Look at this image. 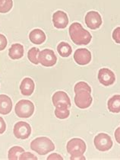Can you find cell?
I'll return each mask as SVG.
<instances>
[{
	"mask_svg": "<svg viewBox=\"0 0 120 160\" xmlns=\"http://www.w3.org/2000/svg\"><path fill=\"white\" fill-rule=\"evenodd\" d=\"M40 50L39 48H32L27 53V58L32 63L37 65L39 63L38 61V55H39Z\"/></svg>",
	"mask_w": 120,
	"mask_h": 160,
	"instance_id": "44dd1931",
	"label": "cell"
},
{
	"mask_svg": "<svg viewBox=\"0 0 120 160\" xmlns=\"http://www.w3.org/2000/svg\"><path fill=\"white\" fill-rule=\"evenodd\" d=\"M55 115L59 119L64 120L69 117L70 115V111L69 108H55Z\"/></svg>",
	"mask_w": 120,
	"mask_h": 160,
	"instance_id": "7402d4cb",
	"label": "cell"
},
{
	"mask_svg": "<svg viewBox=\"0 0 120 160\" xmlns=\"http://www.w3.org/2000/svg\"><path fill=\"white\" fill-rule=\"evenodd\" d=\"M69 33L71 40L76 45H88L92 40L90 33L85 30L81 24L78 22H74L70 25Z\"/></svg>",
	"mask_w": 120,
	"mask_h": 160,
	"instance_id": "6da1fadb",
	"label": "cell"
},
{
	"mask_svg": "<svg viewBox=\"0 0 120 160\" xmlns=\"http://www.w3.org/2000/svg\"><path fill=\"white\" fill-rule=\"evenodd\" d=\"M13 7L12 0H0V13H7Z\"/></svg>",
	"mask_w": 120,
	"mask_h": 160,
	"instance_id": "603a6c76",
	"label": "cell"
},
{
	"mask_svg": "<svg viewBox=\"0 0 120 160\" xmlns=\"http://www.w3.org/2000/svg\"><path fill=\"white\" fill-rule=\"evenodd\" d=\"M35 88V84L31 78H24L20 85L21 92L24 96H30Z\"/></svg>",
	"mask_w": 120,
	"mask_h": 160,
	"instance_id": "5bb4252c",
	"label": "cell"
},
{
	"mask_svg": "<svg viewBox=\"0 0 120 160\" xmlns=\"http://www.w3.org/2000/svg\"><path fill=\"white\" fill-rule=\"evenodd\" d=\"M19 159L20 160H37V157L36 156H34V154L31 153V152H23L19 156Z\"/></svg>",
	"mask_w": 120,
	"mask_h": 160,
	"instance_id": "cb8c5ba5",
	"label": "cell"
},
{
	"mask_svg": "<svg viewBox=\"0 0 120 160\" xmlns=\"http://www.w3.org/2000/svg\"><path fill=\"white\" fill-rule=\"evenodd\" d=\"M108 110L112 113L120 112V95H115L108 100L107 102Z\"/></svg>",
	"mask_w": 120,
	"mask_h": 160,
	"instance_id": "ac0fdd59",
	"label": "cell"
},
{
	"mask_svg": "<svg viewBox=\"0 0 120 160\" xmlns=\"http://www.w3.org/2000/svg\"><path fill=\"white\" fill-rule=\"evenodd\" d=\"M24 152L23 148L21 147H13L8 150V157L9 160H18L19 159V156L22 153Z\"/></svg>",
	"mask_w": 120,
	"mask_h": 160,
	"instance_id": "ffe728a7",
	"label": "cell"
},
{
	"mask_svg": "<svg viewBox=\"0 0 120 160\" xmlns=\"http://www.w3.org/2000/svg\"><path fill=\"white\" fill-rule=\"evenodd\" d=\"M47 160H54V159H58V160H62L63 158L60 156V155L57 154V153H53L48 156Z\"/></svg>",
	"mask_w": 120,
	"mask_h": 160,
	"instance_id": "83f0119b",
	"label": "cell"
},
{
	"mask_svg": "<svg viewBox=\"0 0 120 160\" xmlns=\"http://www.w3.org/2000/svg\"><path fill=\"white\" fill-rule=\"evenodd\" d=\"M115 139H116V142H118V143L120 144V128H118L117 129L115 130Z\"/></svg>",
	"mask_w": 120,
	"mask_h": 160,
	"instance_id": "f1b7e54d",
	"label": "cell"
},
{
	"mask_svg": "<svg viewBox=\"0 0 120 160\" xmlns=\"http://www.w3.org/2000/svg\"><path fill=\"white\" fill-rule=\"evenodd\" d=\"M12 109V99L6 95H0V114H8Z\"/></svg>",
	"mask_w": 120,
	"mask_h": 160,
	"instance_id": "2e32d148",
	"label": "cell"
},
{
	"mask_svg": "<svg viewBox=\"0 0 120 160\" xmlns=\"http://www.w3.org/2000/svg\"><path fill=\"white\" fill-rule=\"evenodd\" d=\"M13 133L15 137L21 140H26L31 136V128L29 123L24 121H18L14 126Z\"/></svg>",
	"mask_w": 120,
	"mask_h": 160,
	"instance_id": "9c48e42d",
	"label": "cell"
},
{
	"mask_svg": "<svg viewBox=\"0 0 120 160\" xmlns=\"http://www.w3.org/2000/svg\"><path fill=\"white\" fill-rule=\"evenodd\" d=\"M7 44H8V41H7V38H6V36L0 34V51L6 49Z\"/></svg>",
	"mask_w": 120,
	"mask_h": 160,
	"instance_id": "484cf974",
	"label": "cell"
},
{
	"mask_svg": "<svg viewBox=\"0 0 120 160\" xmlns=\"http://www.w3.org/2000/svg\"><path fill=\"white\" fill-rule=\"evenodd\" d=\"M29 39L31 42H32L34 44H42L45 42L46 37V34L41 29L36 28L32 30L29 34Z\"/></svg>",
	"mask_w": 120,
	"mask_h": 160,
	"instance_id": "9a60e30c",
	"label": "cell"
},
{
	"mask_svg": "<svg viewBox=\"0 0 120 160\" xmlns=\"http://www.w3.org/2000/svg\"><path fill=\"white\" fill-rule=\"evenodd\" d=\"M84 22L87 27L91 30L100 28L103 23L101 15L96 11L88 12L85 15Z\"/></svg>",
	"mask_w": 120,
	"mask_h": 160,
	"instance_id": "ba28073f",
	"label": "cell"
},
{
	"mask_svg": "<svg viewBox=\"0 0 120 160\" xmlns=\"http://www.w3.org/2000/svg\"><path fill=\"white\" fill-rule=\"evenodd\" d=\"M6 130V123L5 122L4 119L0 117V134H2Z\"/></svg>",
	"mask_w": 120,
	"mask_h": 160,
	"instance_id": "4316f807",
	"label": "cell"
},
{
	"mask_svg": "<svg viewBox=\"0 0 120 160\" xmlns=\"http://www.w3.org/2000/svg\"><path fill=\"white\" fill-rule=\"evenodd\" d=\"M31 149L39 155L43 156L48 152H53L55 145L50 138L46 137H37L31 142Z\"/></svg>",
	"mask_w": 120,
	"mask_h": 160,
	"instance_id": "3957f363",
	"label": "cell"
},
{
	"mask_svg": "<svg viewBox=\"0 0 120 160\" xmlns=\"http://www.w3.org/2000/svg\"><path fill=\"white\" fill-rule=\"evenodd\" d=\"M75 95L74 98V102L75 105L80 109H86L91 105L93 98H92L91 91L90 90H78L74 91Z\"/></svg>",
	"mask_w": 120,
	"mask_h": 160,
	"instance_id": "277c9868",
	"label": "cell"
},
{
	"mask_svg": "<svg viewBox=\"0 0 120 160\" xmlns=\"http://www.w3.org/2000/svg\"><path fill=\"white\" fill-rule=\"evenodd\" d=\"M38 61L43 67H51L56 63L57 57L53 50L44 49L42 51H40Z\"/></svg>",
	"mask_w": 120,
	"mask_h": 160,
	"instance_id": "52a82bcc",
	"label": "cell"
},
{
	"mask_svg": "<svg viewBox=\"0 0 120 160\" xmlns=\"http://www.w3.org/2000/svg\"><path fill=\"white\" fill-rule=\"evenodd\" d=\"M24 47L21 43H14L8 50V56L12 60H18L23 57Z\"/></svg>",
	"mask_w": 120,
	"mask_h": 160,
	"instance_id": "e0dca14e",
	"label": "cell"
},
{
	"mask_svg": "<svg viewBox=\"0 0 120 160\" xmlns=\"http://www.w3.org/2000/svg\"><path fill=\"white\" fill-rule=\"evenodd\" d=\"M69 17L63 11H56L53 15V23L55 28L64 29L69 25Z\"/></svg>",
	"mask_w": 120,
	"mask_h": 160,
	"instance_id": "4fadbf2b",
	"label": "cell"
},
{
	"mask_svg": "<svg viewBox=\"0 0 120 160\" xmlns=\"http://www.w3.org/2000/svg\"><path fill=\"white\" fill-rule=\"evenodd\" d=\"M74 60L78 65H88L91 61V53L86 48H79L74 52Z\"/></svg>",
	"mask_w": 120,
	"mask_h": 160,
	"instance_id": "7c38bea8",
	"label": "cell"
},
{
	"mask_svg": "<svg viewBox=\"0 0 120 160\" xmlns=\"http://www.w3.org/2000/svg\"><path fill=\"white\" fill-rule=\"evenodd\" d=\"M112 38L115 42L120 44V26L115 28L113 31Z\"/></svg>",
	"mask_w": 120,
	"mask_h": 160,
	"instance_id": "d4e9b609",
	"label": "cell"
},
{
	"mask_svg": "<svg viewBox=\"0 0 120 160\" xmlns=\"http://www.w3.org/2000/svg\"><path fill=\"white\" fill-rule=\"evenodd\" d=\"M53 105L55 108H70L72 104L69 95L63 91H58L54 93L52 98Z\"/></svg>",
	"mask_w": 120,
	"mask_h": 160,
	"instance_id": "30bf717a",
	"label": "cell"
},
{
	"mask_svg": "<svg viewBox=\"0 0 120 160\" xmlns=\"http://www.w3.org/2000/svg\"><path fill=\"white\" fill-rule=\"evenodd\" d=\"M99 82L104 86H109L113 85L116 81V76L114 72L107 68H102L98 72Z\"/></svg>",
	"mask_w": 120,
	"mask_h": 160,
	"instance_id": "8fae6325",
	"label": "cell"
},
{
	"mask_svg": "<svg viewBox=\"0 0 120 160\" xmlns=\"http://www.w3.org/2000/svg\"><path fill=\"white\" fill-rule=\"evenodd\" d=\"M119 128H120V127H119Z\"/></svg>",
	"mask_w": 120,
	"mask_h": 160,
	"instance_id": "f546056e",
	"label": "cell"
},
{
	"mask_svg": "<svg viewBox=\"0 0 120 160\" xmlns=\"http://www.w3.org/2000/svg\"><path fill=\"white\" fill-rule=\"evenodd\" d=\"M57 52L62 57H69L72 54V48L69 43L62 41L57 46Z\"/></svg>",
	"mask_w": 120,
	"mask_h": 160,
	"instance_id": "d6986e66",
	"label": "cell"
},
{
	"mask_svg": "<svg viewBox=\"0 0 120 160\" xmlns=\"http://www.w3.org/2000/svg\"><path fill=\"white\" fill-rule=\"evenodd\" d=\"M94 143L97 150L100 152H106L108 151L113 147L112 138L107 133H98L94 139Z\"/></svg>",
	"mask_w": 120,
	"mask_h": 160,
	"instance_id": "8992f818",
	"label": "cell"
},
{
	"mask_svg": "<svg viewBox=\"0 0 120 160\" xmlns=\"http://www.w3.org/2000/svg\"><path fill=\"white\" fill-rule=\"evenodd\" d=\"M87 146L85 142L80 138H73L68 142L66 146L67 152L71 155V160H85L84 154Z\"/></svg>",
	"mask_w": 120,
	"mask_h": 160,
	"instance_id": "7a4b0ae2",
	"label": "cell"
},
{
	"mask_svg": "<svg viewBox=\"0 0 120 160\" xmlns=\"http://www.w3.org/2000/svg\"><path fill=\"white\" fill-rule=\"evenodd\" d=\"M15 114L21 118H28L34 112V105L29 100H20L15 108Z\"/></svg>",
	"mask_w": 120,
	"mask_h": 160,
	"instance_id": "5b68a950",
	"label": "cell"
}]
</instances>
